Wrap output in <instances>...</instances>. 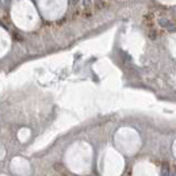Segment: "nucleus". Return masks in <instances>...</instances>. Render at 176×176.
<instances>
[{
    "label": "nucleus",
    "mask_w": 176,
    "mask_h": 176,
    "mask_svg": "<svg viewBox=\"0 0 176 176\" xmlns=\"http://www.w3.org/2000/svg\"><path fill=\"white\" fill-rule=\"evenodd\" d=\"M161 176H169V167L167 163H164L161 167Z\"/></svg>",
    "instance_id": "1"
},
{
    "label": "nucleus",
    "mask_w": 176,
    "mask_h": 176,
    "mask_svg": "<svg viewBox=\"0 0 176 176\" xmlns=\"http://www.w3.org/2000/svg\"><path fill=\"white\" fill-rule=\"evenodd\" d=\"M91 4V2L90 0H84V6H86V7H88V6Z\"/></svg>",
    "instance_id": "2"
},
{
    "label": "nucleus",
    "mask_w": 176,
    "mask_h": 176,
    "mask_svg": "<svg viewBox=\"0 0 176 176\" xmlns=\"http://www.w3.org/2000/svg\"><path fill=\"white\" fill-rule=\"evenodd\" d=\"M77 2H79V0H71V3H72V4H76Z\"/></svg>",
    "instance_id": "3"
},
{
    "label": "nucleus",
    "mask_w": 176,
    "mask_h": 176,
    "mask_svg": "<svg viewBox=\"0 0 176 176\" xmlns=\"http://www.w3.org/2000/svg\"><path fill=\"white\" fill-rule=\"evenodd\" d=\"M175 176H176V175H175Z\"/></svg>",
    "instance_id": "4"
}]
</instances>
